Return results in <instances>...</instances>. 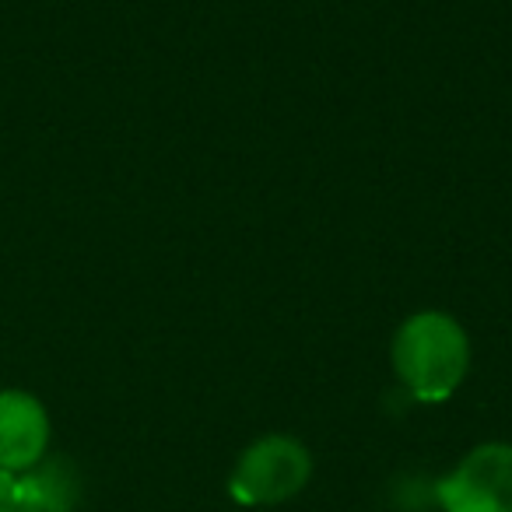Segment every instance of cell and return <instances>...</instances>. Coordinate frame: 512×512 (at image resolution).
Listing matches in <instances>:
<instances>
[{"instance_id": "1", "label": "cell", "mask_w": 512, "mask_h": 512, "mask_svg": "<svg viewBox=\"0 0 512 512\" xmlns=\"http://www.w3.org/2000/svg\"><path fill=\"white\" fill-rule=\"evenodd\" d=\"M393 365L404 386L418 400L439 404L453 397L470 365L467 334L442 313H421L407 320L393 344Z\"/></svg>"}, {"instance_id": "3", "label": "cell", "mask_w": 512, "mask_h": 512, "mask_svg": "<svg viewBox=\"0 0 512 512\" xmlns=\"http://www.w3.org/2000/svg\"><path fill=\"white\" fill-rule=\"evenodd\" d=\"M435 495L446 512H512V446L484 442L470 449L435 484Z\"/></svg>"}, {"instance_id": "2", "label": "cell", "mask_w": 512, "mask_h": 512, "mask_svg": "<svg viewBox=\"0 0 512 512\" xmlns=\"http://www.w3.org/2000/svg\"><path fill=\"white\" fill-rule=\"evenodd\" d=\"M309 474H313V456L299 439L264 435L239 456L228 491L242 505H281L306 488Z\"/></svg>"}, {"instance_id": "5", "label": "cell", "mask_w": 512, "mask_h": 512, "mask_svg": "<svg viewBox=\"0 0 512 512\" xmlns=\"http://www.w3.org/2000/svg\"><path fill=\"white\" fill-rule=\"evenodd\" d=\"M81 477L67 456H43L15 474V512H78Z\"/></svg>"}, {"instance_id": "6", "label": "cell", "mask_w": 512, "mask_h": 512, "mask_svg": "<svg viewBox=\"0 0 512 512\" xmlns=\"http://www.w3.org/2000/svg\"><path fill=\"white\" fill-rule=\"evenodd\" d=\"M0 512H15V474L0 470Z\"/></svg>"}, {"instance_id": "4", "label": "cell", "mask_w": 512, "mask_h": 512, "mask_svg": "<svg viewBox=\"0 0 512 512\" xmlns=\"http://www.w3.org/2000/svg\"><path fill=\"white\" fill-rule=\"evenodd\" d=\"M50 449V418L32 393H0V470L25 474Z\"/></svg>"}]
</instances>
